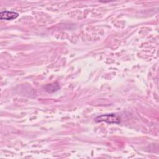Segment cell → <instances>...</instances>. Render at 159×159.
Segmentation results:
<instances>
[{
  "instance_id": "6da1fadb",
  "label": "cell",
  "mask_w": 159,
  "mask_h": 159,
  "mask_svg": "<svg viewBox=\"0 0 159 159\" xmlns=\"http://www.w3.org/2000/svg\"><path fill=\"white\" fill-rule=\"evenodd\" d=\"M119 116L117 114L111 113V114H102L97 116L95 118L96 122H104L108 124H119L120 122Z\"/></svg>"
},
{
  "instance_id": "7a4b0ae2",
  "label": "cell",
  "mask_w": 159,
  "mask_h": 159,
  "mask_svg": "<svg viewBox=\"0 0 159 159\" xmlns=\"http://www.w3.org/2000/svg\"><path fill=\"white\" fill-rule=\"evenodd\" d=\"M18 16H19V14L14 11H4L0 12V19L1 20H10L16 19Z\"/></svg>"
},
{
  "instance_id": "3957f363",
  "label": "cell",
  "mask_w": 159,
  "mask_h": 159,
  "mask_svg": "<svg viewBox=\"0 0 159 159\" xmlns=\"http://www.w3.org/2000/svg\"><path fill=\"white\" fill-rule=\"evenodd\" d=\"M60 88V85L58 83H52L48 84L45 86V90L48 93H53L57 91Z\"/></svg>"
}]
</instances>
